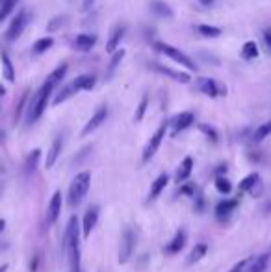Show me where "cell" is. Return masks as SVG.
<instances>
[{"label": "cell", "mask_w": 271, "mask_h": 272, "mask_svg": "<svg viewBox=\"0 0 271 272\" xmlns=\"http://www.w3.org/2000/svg\"><path fill=\"white\" fill-rule=\"evenodd\" d=\"M0 60H2V71H4V78L8 82H15V69H13V63L10 60L8 52L2 47H0Z\"/></svg>", "instance_id": "21"}, {"label": "cell", "mask_w": 271, "mask_h": 272, "mask_svg": "<svg viewBox=\"0 0 271 272\" xmlns=\"http://www.w3.org/2000/svg\"><path fill=\"white\" fill-rule=\"evenodd\" d=\"M216 189L219 191V193H223V194H228L230 193V189H232V185H230V181L227 180V178H217L216 180Z\"/></svg>", "instance_id": "39"}, {"label": "cell", "mask_w": 271, "mask_h": 272, "mask_svg": "<svg viewBox=\"0 0 271 272\" xmlns=\"http://www.w3.org/2000/svg\"><path fill=\"white\" fill-rule=\"evenodd\" d=\"M191 170H193V159L191 157H184V161L180 163L179 170H177V181H186L190 178Z\"/></svg>", "instance_id": "24"}, {"label": "cell", "mask_w": 271, "mask_h": 272, "mask_svg": "<svg viewBox=\"0 0 271 272\" xmlns=\"http://www.w3.org/2000/svg\"><path fill=\"white\" fill-rule=\"evenodd\" d=\"M199 4H203V6L210 8V6H214V4H216V0H199Z\"/></svg>", "instance_id": "44"}, {"label": "cell", "mask_w": 271, "mask_h": 272, "mask_svg": "<svg viewBox=\"0 0 271 272\" xmlns=\"http://www.w3.org/2000/svg\"><path fill=\"white\" fill-rule=\"evenodd\" d=\"M195 87H197V91H201L203 95H206V97L210 98L225 97V95H227V87H225V85L219 84V82L214 78H206V76L195 80Z\"/></svg>", "instance_id": "6"}, {"label": "cell", "mask_w": 271, "mask_h": 272, "mask_svg": "<svg viewBox=\"0 0 271 272\" xmlns=\"http://www.w3.org/2000/svg\"><path fill=\"white\" fill-rule=\"evenodd\" d=\"M151 12L154 13V15H158V17H164V19H173V10L169 4H166L164 0H151Z\"/></svg>", "instance_id": "19"}, {"label": "cell", "mask_w": 271, "mask_h": 272, "mask_svg": "<svg viewBox=\"0 0 271 272\" xmlns=\"http://www.w3.org/2000/svg\"><path fill=\"white\" fill-rule=\"evenodd\" d=\"M0 95H4V89H2V87H0Z\"/></svg>", "instance_id": "49"}, {"label": "cell", "mask_w": 271, "mask_h": 272, "mask_svg": "<svg viewBox=\"0 0 271 272\" xmlns=\"http://www.w3.org/2000/svg\"><path fill=\"white\" fill-rule=\"evenodd\" d=\"M267 263H269V254L258 255L256 259H253V263L247 268V272H264L267 268Z\"/></svg>", "instance_id": "27"}, {"label": "cell", "mask_w": 271, "mask_h": 272, "mask_svg": "<svg viewBox=\"0 0 271 272\" xmlns=\"http://www.w3.org/2000/svg\"><path fill=\"white\" fill-rule=\"evenodd\" d=\"M69 23V15H58V17L50 19L49 26H47V30L49 32H58L60 28H63V26Z\"/></svg>", "instance_id": "33"}, {"label": "cell", "mask_w": 271, "mask_h": 272, "mask_svg": "<svg viewBox=\"0 0 271 272\" xmlns=\"http://www.w3.org/2000/svg\"><path fill=\"white\" fill-rule=\"evenodd\" d=\"M267 32H269V34H271V26H269V30H267Z\"/></svg>", "instance_id": "50"}, {"label": "cell", "mask_w": 271, "mask_h": 272, "mask_svg": "<svg viewBox=\"0 0 271 272\" xmlns=\"http://www.w3.org/2000/svg\"><path fill=\"white\" fill-rule=\"evenodd\" d=\"M267 135H271V121L269 122H264L262 126H258L256 130H254L253 141H254V143H260V141H264Z\"/></svg>", "instance_id": "32"}, {"label": "cell", "mask_w": 271, "mask_h": 272, "mask_svg": "<svg viewBox=\"0 0 271 272\" xmlns=\"http://www.w3.org/2000/svg\"><path fill=\"white\" fill-rule=\"evenodd\" d=\"M71 84L74 87V93H78V91H91L95 87V84H97V78L93 74H80Z\"/></svg>", "instance_id": "16"}, {"label": "cell", "mask_w": 271, "mask_h": 272, "mask_svg": "<svg viewBox=\"0 0 271 272\" xmlns=\"http://www.w3.org/2000/svg\"><path fill=\"white\" fill-rule=\"evenodd\" d=\"M67 69H69L67 63H62V65H58L54 71L49 74V80H50V82H54L56 85L62 84V80L65 78V74H67Z\"/></svg>", "instance_id": "31"}, {"label": "cell", "mask_w": 271, "mask_h": 272, "mask_svg": "<svg viewBox=\"0 0 271 272\" xmlns=\"http://www.w3.org/2000/svg\"><path fill=\"white\" fill-rule=\"evenodd\" d=\"M151 69H154L158 74H164L167 78L175 80V82H179V84H190L191 82V76L184 71H175L171 67H166L162 65V63H151Z\"/></svg>", "instance_id": "9"}, {"label": "cell", "mask_w": 271, "mask_h": 272, "mask_svg": "<svg viewBox=\"0 0 271 272\" xmlns=\"http://www.w3.org/2000/svg\"><path fill=\"white\" fill-rule=\"evenodd\" d=\"M62 146H63V139L58 135L54 141H52V145H50V150L47 154V159H45V167L47 169H52L54 163L58 161V156H60V152H62Z\"/></svg>", "instance_id": "17"}, {"label": "cell", "mask_w": 271, "mask_h": 272, "mask_svg": "<svg viewBox=\"0 0 271 272\" xmlns=\"http://www.w3.org/2000/svg\"><path fill=\"white\" fill-rule=\"evenodd\" d=\"M147 104H149L147 95H143V98L140 100V106H138V109H136V115H134L136 122H140L143 119V115H145V109H147Z\"/></svg>", "instance_id": "37"}, {"label": "cell", "mask_w": 271, "mask_h": 272, "mask_svg": "<svg viewBox=\"0 0 271 272\" xmlns=\"http://www.w3.org/2000/svg\"><path fill=\"white\" fill-rule=\"evenodd\" d=\"M60 213H62V193L56 191L49 202V207H47V224L52 226V224L58 220Z\"/></svg>", "instance_id": "11"}, {"label": "cell", "mask_w": 271, "mask_h": 272, "mask_svg": "<svg viewBox=\"0 0 271 272\" xmlns=\"http://www.w3.org/2000/svg\"><path fill=\"white\" fill-rule=\"evenodd\" d=\"M17 2L19 0H2V2H0V23L6 21V19L12 15V12L17 8Z\"/></svg>", "instance_id": "29"}, {"label": "cell", "mask_w": 271, "mask_h": 272, "mask_svg": "<svg viewBox=\"0 0 271 272\" xmlns=\"http://www.w3.org/2000/svg\"><path fill=\"white\" fill-rule=\"evenodd\" d=\"M201 132L206 133V135H208V137H210L212 141H217V135H216V132H214L212 128H208V126H204V124H201Z\"/></svg>", "instance_id": "40"}, {"label": "cell", "mask_w": 271, "mask_h": 272, "mask_svg": "<svg viewBox=\"0 0 271 272\" xmlns=\"http://www.w3.org/2000/svg\"><path fill=\"white\" fill-rule=\"evenodd\" d=\"M167 181H169V176L167 174H160L156 180L153 181V185H151V191H149V200H156L160 196V193L166 189Z\"/></svg>", "instance_id": "22"}, {"label": "cell", "mask_w": 271, "mask_h": 272, "mask_svg": "<svg viewBox=\"0 0 271 272\" xmlns=\"http://www.w3.org/2000/svg\"><path fill=\"white\" fill-rule=\"evenodd\" d=\"M106 117H108V108H106V106L97 108V111L91 115V119L86 122V126H84V130H82V135L86 137V135H89V133L95 132V130H97V128L106 121Z\"/></svg>", "instance_id": "10"}, {"label": "cell", "mask_w": 271, "mask_h": 272, "mask_svg": "<svg viewBox=\"0 0 271 272\" xmlns=\"http://www.w3.org/2000/svg\"><path fill=\"white\" fill-rule=\"evenodd\" d=\"M262 36H264V45H265V49H267V52L271 54V34H269L267 30H265L264 34H262Z\"/></svg>", "instance_id": "41"}, {"label": "cell", "mask_w": 271, "mask_h": 272, "mask_svg": "<svg viewBox=\"0 0 271 272\" xmlns=\"http://www.w3.org/2000/svg\"><path fill=\"white\" fill-rule=\"evenodd\" d=\"M97 220H99V207L93 206L89 207L86 211V215H84V224H82V233H84V237L91 235L93 228L97 226Z\"/></svg>", "instance_id": "13"}, {"label": "cell", "mask_w": 271, "mask_h": 272, "mask_svg": "<svg viewBox=\"0 0 271 272\" xmlns=\"http://www.w3.org/2000/svg\"><path fill=\"white\" fill-rule=\"evenodd\" d=\"M265 211H269V213H271V200L267 202V204H265Z\"/></svg>", "instance_id": "46"}, {"label": "cell", "mask_w": 271, "mask_h": 272, "mask_svg": "<svg viewBox=\"0 0 271 272\" xmlns=\"http://www.w3.org/2000/svg\"><path fill=\"white\" fill-rule=\"evenodd\" d=\"M28 19H30V15H28V12H26V10H19L17 15L12 19V23H10V26H8L6 41L13 43V41H17L19 37L23 36V32H25L26 25H28Z\"/></svg>", "instance_id": "5"}, {"label": "cell", "mask_w": 271, "mask_h": 272, "mask_svg": "<svg viewBox=\"0 0 271 272\" xmlns=\"http://www.w3.org/2000/svg\"><path fill=\"white\" fill-rule=\"evenodd\" d=\"M63 250L67 254L69 272H80V235H78V218L71 217L63 235Z\"/></svg>", "instance_id": "1"}, {"label": "cell", "mask_w": 271, "mask_h": 272, "mask_svg": "<svg viewBox=\"0 0 271 272\" xmlns=\"http://www.w3.org/2000/svg\"><path fill=\"white\" fill-rule=\"evenodd\" d=\"M28 98H30V91H26L25 95H23V98L19 100V106H17V109H15V122L23 117V111H25L26 104H28Z\"/></svg>", "instance_id": "36"}, {"label": "cell", "mask_w": 271, "mask_h": 272, "mask_svg": "<svg viewBox=\"0 0 271 272\" xmlns=\"http://www.w3.org/2000/svg\"><path fill=\"white\" fill-rule=\"evenodd\" d=\"M247 263H249V261H247V259L240 261V263H236V265L232 266V270H230V272H241V270H243V268H245V266H247Z\"/></svg>", "instance_id": "42"}, {"label": "cell", "mask_w": 271, "mask_h": 272, "mask_svg": "<svg viewBox=\"0 0 271 272\" xmlns=\"http://www.w3.org/2000/svg\"><path fill=\"white\" fill-rule=\"evenodd\" d=\"M124 32H126V28L121 26V25L115 26V28L111 30L110 37H108V43H106V50H108L110 54H113L115 50H119V45H121V41H123Z\"/></svg>", "instance_id": "14"}, {"label": "cell", "mask_w": 271, "mask_h": 272, "mask_svg": "<svg viewBox=\"0 0 271 272\" xmlns=\"http://www.w3.org/2000/svg\"><path fill=\"white\" fill-rule=\"evenodd\" d=\"M4 228H6V220H4V218H0V233L4 231Z\"/></svg>", "instance_id": "45"}, {"label": "cell", "mask_w": 271, "mask_h": 272, "mask_svg": "<svg viewBox=\"0 0 271 272\" xmlns=\"http://www.w3.org/2000/svg\"><path fill=\"white\" fill-rule=\"evenodd\" d=\"M154 49L158 50V52H162L164 56H167L169 60H173L175 63H179L180 67H184V69H188V71H197V65H195V61L191 60L190 56H186L182 50L175 49V47H171V45H166V43H154Z\"/></svg>", "instance_id": "4"}, {"label": "cell", "mask_w": 271, "mask_h": 272, "mask_svg": "<svg viewBox=\"0 0 271 272\" xmlns=\"http://www.w3.org/2000/svg\"><path fill=\"white\" fill-rule=\"evenodd\" d=\"M167 124L166 121L162 122L160 126H158V130L154 132V135L149 139V143L145 145V148H143V156H142V159H143V163H147L149 159L158 152V148H160V145H162V141H164V137H166V132H167Z\"/></svg>", "instance_id": "7"}, {"label": "cell", "mask_w": 271, "mask_h": 272, "mask_svg": "<svg viewBox=\"0 0 271 272\" xmlns=\"http://www.w3.org/2000/svg\"><path fill=\"white\" fill-rule=\"evenodd\" d=\"M193 121H195V115H193L191 111H182V113H179V115L171 121L173 135H177L179 132H184V130H188V128L193 124Z\"/></svg>", "instance_id": "12"}, {"label": "cell", "mask_w": 271, "mask_h": 272, "mask_svg": "<svg viewBox=\"0 0 271 272\" xmlns=\"http://www.w3.org/2000/svg\"><path fill=\"white\" fill-rule=\"evenodd\" d=\"M97 0H82V12H89Z\"/></svg>", "instance_id": "43"}, {"label": "cell", "mask_w": 271, "mask_h": 272, "mask_svg": "<svg viewBox=\"0 0 271 272\" xmlns=\"http://www.w3.org/2000/svg\"><path fill=\"white\" fill-rule=\"evenodd\" d=\"M241 58L245 61H251L254 58H258V45L254 41H247L243 47H241Z\"/></svg>", "instance_id": "25"}, {"label": "cell", "mask_w": 271, "mask_h": 272, "mask_svg": "<svg viewBox=\"0 0 271 272\" xmlns=\"http://www.w3.org/2000/svg\"><path fill=\"white\" fill-rule=\"evenodd\" d=\"M186 230H179L175 233V237L171 239V242L166 246V254H179L180 250L184 248L186 244Z\"/></svg>", "instance_id": "18"}, {"label": "cell", "mask_w": 271, "mask_h": 272, "mask_svg": "<svg viewBox=\"0 0 271 272\" xmlns=\"http://www.w3.org/2000/svg\"><path fill=\"white\" fill-rule=\"evenodd\" d=\"M8 270V265H2L0 266V272H6Z\"/></svg>", "instance_id": "47"}, {"label": "cell", "mask_w": 271, "mask_h": 272, "mask_svg": "<svg viewBox=\"0 0 271 272\" xmlns=\"http://www.w3.org/2000/svg\"><path fill=\"white\" fill-rule=\"evenodd\" d=\"M74 95V87L73 84H67V85H62V89L58 91V95L54 97V100H52V104L54 106H60L62 102H65L69 97H73Z\"/></svg>", "instance_id": "26"}, {"label": "cell", "mask_w": 271, "mask_h": 272, "mask_svg": "<svg viewBox=\"0 0 271 272\" xmlns=\"http://www.w3.org/2000/svg\"><path fill=\"white\" fill-rule=\"evenodd\" d=\"M236 206H238V200H223L216 207V217L219 218V220H225V218H228L230 213L234 211Z\"/></svg>", "instance_id": "20"}, {"label": "cell", "mask_w": 271, "mask_h": 272, "mask_svg": "<svg viewBox=\"0 0 271 272\" xmlns=\"http://www.w3.org/2000/svg\"><path fill=\"white\" fill-rule=\"evenodd\" d=\"M256 183H260V176L256 174V172H253V174H249L243 178V181L240 183V191L241 193H245V191L254 193V185H256Z\"/></svg>", "instance_id": "28"}, {"label": "cell", "mask_w": 271, "mask_h": 272, "mask_svg": "<svg viewBox=\"0 0 271 272\" xmlns=\"http://www.w3.org/2000/svg\"><path fill=\"white\" fill-rule=\"evenodd\" d=\"M123 58H124V50H123V49L115 50V52L111 54L110 65H108V73H106V80H111V78H113V74L117 73V69H119V65H121Z\"/></svg>", "instance_id": "23"}, {"label": "cell", "mask_w": 271, "mask_h": 272, "mask_svg": "<svg viewBox=\"0 0 271 272\" xmlns=\"http://www.w3.org/2000/svg\"><path fill=\"white\" fill-rule=\"evenodd\" d=\"M197 30L201 36L204 37H219L221 36V28H217V26H210V25H199Z\"/></svg>", "instance_id": "34"}, {"label": "cell", "mask_w": 271, "mask_h": 272, "mask_svg": "<svg viewBox=\"0 0 271 272\" xmlns=\"http://www.w3.org/2000/svg\"><path fill=\"white\" fill-rule=\"evenodd\" d=\"M54 87H56L54 82H50V80L47 78L43 82V85L37 89L36 95L32 97V100L28 102V111H26V124H28V126L41 119L43 111L47 109V104H49V98L50 95H52Z\"/></svg>", "instance_id": "2"}, {"label": "cell", "mask_w": 271, "mask_h": 272, "mask_svg": "<svg viewBox=\"0 0 271 272\" xmlns=\"http://www.w3.org/2000/svg\"><path fill=\"white\" fill-rule=\"evenodd\" d=\"M52 45H54V41H52L50 37H41V39H37V41L34 43L32 52H34V54H43V52H47Z\"/></svg>", "instance_id": "30"}, {"label": "cell", "mask_w": 271, "mask_h": 272, "mask_svg": "<svg viewBox=\"0 0 271 272\" xmlns=\"http://www.w3.org/2000/svg\"><path fill=\"white\" fill-rule=\"evenodd\" d=\"M0 141H4V132H0Z\"/></svg>", "instance_id": "48"}, {"label": "cell", "mask_w": 271, "mask_h": 272, "mask_svg": "<svg viewBox=\"0 0 271 272\" xmlns=\"http://www.w3.org/2000/svg\"><path fill=\"white\" fill-rule=\"evenodd\" d=\"M89 185H91V174L87 170L74 176L73 183L69 187V206H80L82 200L86 198L87 191H89Z\"/></svg>", "instance_id": "3"}, {"label": "cell", "mask_w": 271, "mask_h": 272, "mask_svg": "<svg viewBox=\"0 0 271 272\" xmlns=\"http://www.w3.org/2000/svg\"><path fill=\"white\" fill-rule=\"evenodd\" d=\"M95 43H97V37L95 36H89V34H78V36L73 39V47L76 50H80V52H89V50L95 47Z\"/></svg>", "instance_id": "15"}, {"label": "cell", "mask_w": 271, "mask_h": 272, "mask_svg": "<svg viewBox=\"0 0 271 272\" xmlns=\"http://www.w3.org/2000/svg\"><path fill=\"white\" fill-rule=\"evenodd\" d=\"M206 254V244H197V246L191 250L190 254V263H195V261H199L203 255Z\"/></svg>", "instance_id": "38"}, {"label": "cell", "mask_w": 271, "mask_h": 272, "mask_svg": "<svg viewBox=\"0 0 271 272\" xmlns=\"http://www.w3.org/2000/svg\"><path fill=\"white\" fill-rule=\"evenodd\" d=\"M39 157H41V150H32V154L28 157H26V172H34L36 170V165L37 161H39Z\"/></svg>", "instance_id": "35"}, {"label": "cell", "mask_w": 271, "mask_h": 272, "mask_svg": "<svg viewBox=\"0 0 271 272\" xmlns=\"http://www.w3.org/2000/svg\"><path fill=\"white\" fill-rule=\"evenodd\" d=\"M136 246V233L132 228H124L123 239H121V250H119V263H126Z\"/></svg>", "instance_id": "8"}]
</instances>
